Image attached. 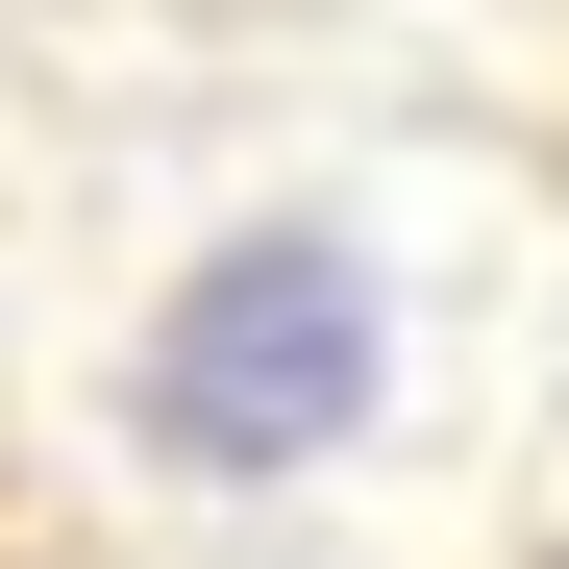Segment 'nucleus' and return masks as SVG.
Wrapping results in <instances>:
<instances>
[{"label":"nucleus","instance_id":"nucleus-1","mask_svg":"<svg viewBox=\"0 0 569 569\" xmlns=\"http://www.w3.org/2000/svg\"><path fill=\"white\" fill-rule=\"evenodd\" d=\"M371 371H397L371 248L248 223V248H199V272H173V322H149V371H124V421H149L173 470H322V446L371 421Z\"/></svg>","mask_w":569,"mask_h":569}]
</instances>
